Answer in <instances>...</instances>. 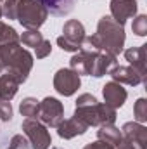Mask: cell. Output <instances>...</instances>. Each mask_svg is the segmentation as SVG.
Returning a JSON list of instances; mask_svg holds the SVG:
<instances>
[{"label": "cell", "instance_id": "14", "mask_svg": "<svg viewBox=\"0 0 147 149\" xmlns=\"http://www.w3.org/2000/svg\"><path fill=\"white\" fill-rule=\"evenodd\" d=\"M88 130V127L78 120V118H68V120H62L57 127V135L64 141H69V139H74L78 135H83L85 132Z\"/></svg>", "mask_w": 147, "mask_h": 149}, {"label": "cell", "instance_id": "28", "mask_svg": "<svg viewBox=\"0 0 147 149\" xmlns=\"http://www.w3.org/2000/svg\"><path fill=\"white\" fill-rule=\"evenodd\" d=\"M12 106L9 101H0V120L2 121H10L12 120Z\"/></svg>", "mask_w": 147, "mask_h": 149}, {"label": "cell", "instance_id": "20", "mask_svg": "<svg viewBox=\"0 0 147 149\" xmlns=\"http://www.w3.org/2000/svg\"><path fill=\"white\" fill-rule=\"evenodd\" d=\"M38 106L40 101H37L35 97H24L19 104V113L24 118H38Z\"/></svg>", "mask_w": 147, "mask_h": 149}, {"label": "cell", "instance_id": "13", "mask_svg": "<svg viewBox=\"0 0 147 149\" xmlns=\"http://www.w3.org/2000/svg\"><path fill=\"white\" fill-rule=\"evenodd\" d=\"M102 97H104V104L118 109V108H121L126 102L128 92H126V88H123V85H119V83L111 80L102 87Z\"/></svg>", "mask_w": 147, "mask_h": 149}, {"label": "cell", "instance_id": "9", "mask_svg": "<svg viewBox=\"0 0 147 149\" xmlns=\"http://www.w3.org/2000/svg\"><path fill=\"white\" fill-rule=\"evenodd\" d=\"M87 54H90V73H88V76L101 78L104 74H109L111 70L118 64L116 56H112L109 52L101 50V52H87Z\"/></svg>", "mask_w": 147, "mask_h": 149}, {"label": "cell", "instance_id": "18", "mask_svg": "<svg viewBox=\"0 0 147 149\" xmlns=\"http://www.w3.org/2000/svg\"><path fill=\"white\" fill-rule=\"evenodd\" d=\"M97 139L116 148L123 141V135H121V130L114 125H101L99 130H97Z\"/></svg>", "mask_w": 147, "mask_h": 149}, {"label": "cell", "instance_id": "2", "mask_svg": "<svg viewBox=\"0 0 147 149\" xmlns=\"http://www.w3.org/2000/svg\"><path fill=\"white\" fill-rule=\"evenodd\" d=\"M0 61L3 73L12 74L19 83H24L33 70V56L30 50L23 49L19 42L0 45Z\"/></svg>", "mask_w": 147, "mask_h": 149}, {"label": "cell", "instance_id": "22", "mask_svg": "<svg viewBox=\"0 0 147 149\" xmlns=\"http://www.w3.org/2000/svg\"><path fill=\"white\" fill-rule=\"evenodd\" d=\"M12 42H19L17 31L12 26H9L7 23L0 21V45L2 43H12Z\"/></svg>", "mask_w": 147, "mask_h": 149}, {"label": "cell", "instance_id": "1", "mask_svg": "<svg viewBox=\"0 0 147 149\" xmlns=\"http://www.w3.org/2000/svg\"><path fill=\"white\" fill-rule=\"evenodd\" d=\"M74 118L81 120L87 127L114 125L116 109L104 102H99L92 94H81L74 102Z\"/></svg>", "mask_w": 147, "mask_h": 149}, {"label": "cell", "instance_id": "29", "mask_svg": "<svg viewBox=\"0 0 147 149\" xmlns=\"http://www.w3.org/2000/svg\"><path fill=\"white\" fill-rule=\"evenodd\" d=\"M83 149H116L114 146H111L107 142H104V141H95V142H90V144H87Z\"/></svg>", "mask_w": 147, "mask_h": 149}, {"label": "cell", "instance_id": "12", "mask_svg": "<svg viewBox=\"0 0 147 149\" xmlns=\"http://www.w3.org/2000/svg\"><path fill=\"white\" fill-rule=\"evenodd\" d=\"M109 74H111V78H112V81H116L119 85L137 87V85L146 83V78L139 73V71H135L132 66H119V64H116L111 70Z\"/></svg>", "mask_w": 147, "mask_h": 149}, {"label": "cell", "instance_id": "25", "mask_svg": "<svg viewBox=\"0 0 147 149\" xmlns=\"http://www.w3.org/2000/svg\"><path fill=\"white\" fill-rule=\"evenodd\" d=\"M2 5V14L5 19H16V7H17V0H0Z\"/></svg>", "mask_w": 147, "mask_h": 149}, {"label": "cell", "instance_id": "30", "mask_svg": "<svg viewBox=\"0 0 147 149\" xmlns=\"http://www.w3.org/2000/svg\"><path fill=\"white\" fill-rule=\"evenodd\" d=\"M116 148H118V149H137L135 146H133V144H130V142H126L125 139H123V141H121V142H119V144H118Z\"/></svg>", "mask_w": 147, "mask_h": 149}, {"label": "cell", "instance_id": "27", "mask_svg": "<svg viewBox=\"0 0 147 149\" xmlns=\"http://www.w3.org/2000/svg\"><path fill=\"white\" fill-rule=\"evenodd\" d=\"M7 149H30V142H28V139L24 137V134H16V135L10 139Z\"/></svg>", "mask_w": 147, "mask_h": 149}, {"label": "cell", "instance_id": "19", "mask_svg": "<svg viewBox=\"0 0 147 149\" xmlns=\"http://www.w3.org/2000/svg\"><path fill=\"white\" fill-rule=\"evenodd\" d=\"M69 70H73L74 73L81 74H88L90 73V54L80 50L76 52L73 57L69 59Z\"/></svg>", "mask_w": 147, "mask_h": 149}, {"label": "cell", "instance_id": "5", "mask_svg": "<svg viewBox=\"0 0 147 149\" xmlns=\"http://www.w3.org/2000/svg\"><path fill=\"white\" fill-rule=\"evenodd\" d=\"M47 128L49 127H45L37 118H24V121L21 123V130H23L24 137L28 139L31 149H49L50 148L52 137H50V132Z\"/></svg>", "mask_w": 147, "mask_h": 149}, {"label": "cell", "instance_id": "32", "mask_svg": "<svg viewBox=\"0 0 147 149\" xmlns=\"http://www.w3.org/2000/svg\"><path fill=\"white\" fill-rule=\"evenodd\" d=\"M2 16H3V14H2V5H0V19H2Z\"/></svg>", "mask_w": 147, "mask_h": 149}, {"label": "cell", "instance_id": "17", "mask_svg": "<svg viewBox=\"0 0 147 149\" xmlns=\"http://www.w3.org/2000/svg\"><path fill=\"white\" fill-rule=\"evenodd\" d=\"M19 81L9 73H2L0 74V101H12L14 95L19 90Z\"/></svg>", "mask_w": 147, "mask_h": 149}, {"label": "cell", "instance_id": "11", "mask_svg": "<svg viewBox=\"0 0 147 149\" xmlns=\"http://www.w3.org/2000/svg\"><path fill=\"white\" fill-rule=\"evenodd\" d=\"M121 135L126 142L133 144L137 149H147V128L144 123L126 121L121 128Z\"/></svg>", "mask_w": 147, "mask_h": 149}, {"label": "cell", "instance_id": "16", "mask_svg": "<svg viewBox=\"0 0 147 149\" xmlns=\"http://www.w3.org/2000/svg\"><path fill=\"white\" fill-rule=\"evenodd\" d=\"M40 2L49 14L55 16V17H64L69 12H73L74 5L78 3V0H37Z\"/></svg>", "mask_w": 147, "mask_h": 149}, {"label": "cell", "instance_id": "31", "mask_svg": "<svg viewBox=\"0 0 147 149\" xmlns=\"http://www.w3.org/2000/svg\"><path fill=\"white\" fill-rule=\"evenodd\" d=\"M3 73V66H2V61H0V74Z\"/></svg>", "mask_w": 147, "mask_h": 149}, {"label": "cell", "instance_id": "6", "mask_svg": "<svg viewBox=\"0 0 147 149\" xmlns=\"http://www.w3.org/2000/svg\"><path fill=\"white\" fill-rule=\"evenodd\" d=\"M85 35V26L78 21V19H69L64 23L62 26V35L57 37V45L64 50V52H80L81 42Z\"/></svg>", "mask_w": 147, "mask_h": 149}, {"label": "cell", "instance_id": "26", "mask_svg": "<svg viewBox=\"0 0 147 149\" xmlns=\"http://www.w3.org/2000/svg\"><path fill=\"white\" fill-rule=\"evenodd\" d=\"M50 52H52V43H50V40H45V38H43L37 47H35V56H37V59H45V57H49Z\"/></svg>", "mask_w": 147, "mask_h": 149}, {"label": "cell", "instance_id": "24", "mask_svg": "<svg viewBox=\"0 0 147 149\" xmlns=\"http://www.w3.org/2000/svg\"><path fill=\"white\" fill-rule=\"evenodd\" d=\"M132 31H133L137 37H146L147 35V16L146 14L135 16L133 23H132Z\"/></svg>", "mask_w": 147, "mask_h": 149}, {"label": "cell", "instance_id": "15", "mask_svg": "<svg viewBox=\"0 0 147 149\" xmlns=\"http://www.w3.org/2000/svg\"><path fill=\"white\" fill-rule=\"evenodd\" d=\"M146 50H147V45H140V47H130L125 50V59L130 63V66L139 71L146 78Z\"/></svg>", "mask_w": 147, "mask_h": 149}, {"label": "cell", "instance_id": "23", "mask_svg": "<svg viewBox=\"0 0 147 149\" xmlns=\"http://www.w3.org/2000/svg\"><path fill=\"white\" fill-rule=\"evenodd\" d=\"M133 116L137 123H146L147 121V101L144 97L137 99L133 104Z\"/></svg>", "mask_w": 147, "mask_h": 149}, {"label": "cell", "instance_id": "7", "mask_svg": "<svg viewBox=\"0 0 147 149\" xmlns=\"http://www.w3.org/2000/svg\"><path fill=\"white\" fill-rule=\"evenodd\" d=\"M45 127L57 128L59 123L64 120V106L55 97H45L38 106V118Z\"/></svg>", "mask_w": 147, "mask_h": 149}, {"label": "cell", "instance_id": "8", "mask_svg": "<svg viewBox=\"0 0 147 149\" xmlns=\"http://www.w3.org/2000/svg\"><path fill=\"white\" fill-rule=\"evenodd\" d=\"M80 87H81L80 74L74 73L69 68H61V70H57V73L54 74V88H55L57 94H61L64 97L74 95Z\"/></svg>", "mask_w": 147, "mask_h": 149}, {"label": "cell", "instance_id": "10", "mask_svg": "<svg viewBox=\"0 0 147 149\" xmlns=\"http://www.w3.org/2000/svg\"><path fill=\"white\" fill-rule=\"evenodd\" d=\"M109 9H111V17L116 23L125 26V23L128 19L137 16L139 3H137V0H111Z\"/></svg>", "mask_w": 147, "mask_h": 149}, {"label": "cell", "instance_id": "4", "mask_svg": "<svg viewBox=\"0 0 147 149\" xmlns=\"http://www.w3.org/2000/svg\"><path fill=\"white\" fill-rule=\"evenodd\" d=\"M49 17L47 9L37 0H17L16 19L26 30H38Z\"/></svg>", "mask_w": 147, "mask_h": 149}, {"label": "cell", "instance_id": "33", "mask_svg": "<svg viewBox=\"0 0 147 149\" xmlns=\"http://www.w3.org/2000/svg\"><path fill=\"white\" fill-rule=\"evenodd\" d=\"M52 149H61V148H52Z\"/></svg>", "mask_w": 147, "mask_h": 149}, {"label": "cell", "instance_id": "21", "mask_svg": "<svg viewBox=\"0 0 147 149\" xmlns=\"http://www.w3.org/2000/svg\"><path fill=\"white\" fill-rule=\"evenodd\" d=\"M43 40V35L38 31V30H26L23 35H19V42L26 47H37L38 43Z\"/></svg>", "mask_w": 147, "mask_h": 149}, {"label": "cell", "instance_id": "3", "mask_svg": "<svg viewBox=\"0 0 147 149\" xmlns=\"http://www.w3.org/2000/svg\"><path fill=\"white\" fill-rule=\"evenodd\" d=\"M95 35L99 38L101 47H102L104 52H109V54L116 56V57H118L119 52H123L125 40H126L125 26L116 23L111 16H102L99 19Z\"/></svg>", "mask_w": 147, "mask_h": 149}]
</instances>
